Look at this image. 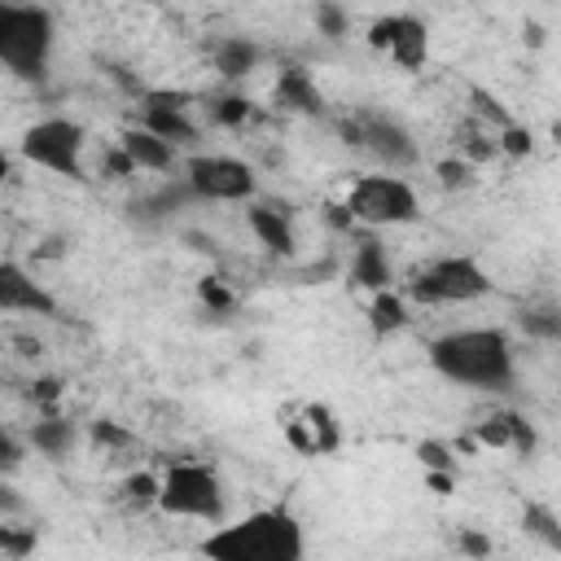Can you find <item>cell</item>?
Instances as JSON below:
<instances>
[{
    "label": "cell",
    "instance_id": "obj_6",
    "mask_svg": "<svg viewBox=\"0 0 561 561\" xmlns=\"http://www.w3.org/2000/svg\"><path fill=\"white\" fill-rule=\"evenodd\" d=\"M88 127L70 114H48V118H35L22 136H18V158L39 167V171H53L61 180H75L83 184L88 180Z\"/></svg>",
    "mask_w": 561,
    "mask_h": 561
},
{
    "label": "cell",
    "instance_id": "obj_5",
    "mask_svg": "<svg viewBox=\"0 0 561 561\" xmlns=\"http://www.w3.org/2000/svg\"><path fill=\"white\" fill-rule=\"evenodd\" d=\"M399 294L421 307H465V302H478L482 294H491V276L473 254L456 250V254H438V259H425L421 267H412V276L403 280Z\"/></svg>",
    "mask_w": 561,
    "mask_h": 561
},
{
    "label": "cell",
    "instance_id": "obj_17",
    "mask_svg": "<svg viewBox=\"0 0 561 561\" xmlns=\"http://www.w3.org/2000/svg\"><path fill=\"white\" fill-rule=\"evenodd\" d=\"M118 153L131 162V171H171L175 167V149L167 145V140H158V136H149L145 127H123L118 131Z\"/></svg>",
    "mask_w": 561,
    "mask_h": 561
},
{
    "label": "cell",
    "instance_id": "obj_22",
    "mask_svg": "<svg viewBox=\"0 0 561 561\" xmlns=\"http://www.w3.org/2000/svg\"><path fill=\"white\" fill-rule=\"evenodd\" d=\"M206 114L219 127H245L254 110H250V96H241V92H215V96H206Z\"/></svg>",
    "mask_w": 561,
    "mask_h": 561
},
{
    "label": "cell",
    "instance_id": "obj_1",
    "mask_svg": "<svg viewBox=\"0 0 561 561\" xmlns=\"http://www.w3.org/2000/svg\"><path fill=\"white\" fill-rule=\"evenodd\" d=\"M430 368L465 390L478 394H504L517 381V351L513 337L495 324H465V329H447L430 342Z\"/></svg>",
    "mask_w": 561,
    "mask_h": 561
},
{
    "label": "cell",
    "instance_id": "obj_36",
    "mask_svg": "<svg viewBox=\"0 0 561 561\" xmlns=\"http://www.w3.org/2000/svg\"><path fill=\"white\" fill-rule=\"evenodd\" d=\"M18 460H22V443L0 425V473H9Z\"/></svg>",
    "mask_w": 561,
    "mask_h": 561
},
{
    "label": "cell",
    "instance_id": "obj_2",
    "mask_svg": "<svg viewBox=\"0 0 561 561\" xmlns=\"http://www.w3.org/2000/svg\"><path fill=\"white\" fill-rule=\"evenodd\" d=\"M202 561H307V530L285 504L250 508L241 517L215 522L202 543Z\"/></svg>",
    "mask_w": 561,
    "mask_h": 561
},
{
    "label": "cell",
    "instance_id": "obj_10",
    "mask_svg": "<svg viewBox=\"0 0 561 561\" xmlns=\"http://www.w3.org/2000/svg\"><path fill=\"white\" fill-rule=\"evenodd\" d=\"M368 48L399 70H421L430 61V26L416 13H381L368 26Z\"/></svg>",
    "mask_w": 561,
    "mask_h": 561
},
{
    "label": "cell",
    "instance_id": "obj_16",
    "mask_svg": "<svg viewBox=\"0 0 561 561\" xmlns=\"http://www.w3.org/2000/svg\"><path fill=\"white\" fill-rule=\"evenodd\" d=\"M263 61V48L250 39V35H219L210 44V66L224 83H241L245 75H254Z\"/></svg>",
    "mask_w": 561,
    "mask_h": 561
},
{
    "label": "cell",
    "instance_id": "obj_26",
    "mask_svg": "<svg viewBox=\"0 0 561 561\" xmlns=\"http://www.w3.org/2000/svg\"><path fill=\"white\" fill-rule=\"evenodd\" d=\"M530 149H535V131H530V127L508 123V127L495 131V153H504V158H526Z\"/></svg>",
    "mask_w": 561,
    "mask_h": 561
},
{
    "label": "cell",
    "instance_id": "obj_28",
    "mask_svg": "<svg viewBox=\"0 0 561 561\" xmlns=\"http://www.w3.org/2000/svg\"><path fill=\"white\" fill-rule=\"evenodd\" d=\"M416 460H421V469H425V473H443V478H456V456H451L443 443H430V438H425V443L416 447Z\"/></svg>",
    "mask_w": 561,
    "mask_h": 561
},
{
    "label": "cell",
    "instance_id": "obj_35",
    "mask_svg": "<svg viewBox=\"0 0 561 561\" xmlns=\"http://www.w3.org/2000/svg\"><path fill=\"white\" fill-rule=\"evenodd\" d=\"M92 443L96 447H127L131 430H123L118 421H92Z\"/></svg>",
    "mask_w": 561,
    "mask_h": 561
},
{
    "label": "cell",
    "instance_id": "obj_21",
    "mask_svg": "<svg viewBox=\"0 0 561 561\" xmlns=\"http://www.w3.org/2000/svg\"><path fill=\"white\" fill-rule=\"evenodd\" d=\"M408 324V298L399 289H381V294H368V329L377 337H390Z\"/></svg>",
    "mask_w": 561,
    "mask_h": 561
},
{
    "label": "cell",
    "instance_id": "obj_7",
    "mask_svg": "<svg viewBox=\"0 0 561 561\" xmlns=\"http://www.w3.org/2000/svg\"><path fill=\"white\" fill-rule=\"evenodd\" d=\"M342 210H346L351 224H364V228L381 232V228L416 224V219H421V197H416V188H412L403 175H394V171H373V175H355V180H351Z\"/></svg>",
    "mask_w": 561,
    "mask_h": 561
},
{
    "label": "cell",
    "instance_id": "obj_9",
    "mask_svg": "<svg viewBox=\"0 0 561 561\" xmlns=\"http://www.w3.org/2000/svg\"><path fill=\"white\" fill-rule=\"evenodd\" d=\"M342 136H346V145L368 149L386 171H399V167H412V162H416V140H412V131H408L399 118H390V114L364 110V114H355V118H342Z\"/></svg>",
    "mask_w": 561,
    "mask_h": 561
},
{
    "label": "cell",
    "instance_id": "obj_13",
    "mask_svg": "<svg viewBox=\"0 0 561 561\" xmlns=\"http://www.w3.org/2000/svg\"><path fill=\"white\" fill-rule=\"evenodd\" d=\"M0 316H57V294L18 259H0Z\"/></svg>",
    "mask_w": 561,
    "mask_h": 561
},
{
    "label": "cell",
    "instance_id": "obj_37",
    "mask_svg": "<svg viewBox=\"0 0 561 561\" xmlns=\"http://www.w3.org/2000/svg\"><path fill=\"white\" fill-rule=\"evenodd\" d=\"M9 175H13V153H9V149H0V184H4Z\"/></svg>",
    "mask_w": 561,
    "mask_h": 561
},
{
    "label": "cell",
    "instance_id": "obj_34",
    "mask_svg": "<svg viewBox=\"0 0 561 561\" xmlns=\"http://www.w3.org/2000/svg\"><path fill=\"white\" fill-rule=\"evenodd\" d=\"M22 513H26V495L0 473V522H18Z\"/></svg>",
    "mask_w": 561,
    "mask_h": 561
},
{
    "label": "cell",
    "instance_id": "obj_3",
    "mask_svg": "<svg viewBox=\"0 0 561 561\" xmlns=\"http://www.w3.org/2000/svg\"><path fill=\"white\" fill-rule=\"evenodd\" d=\"M57 44V18L44 4H0V66L13 79L39 83Z\"/></svg>",
    "mask_w": 561,
    "mask_h": 561
},
{
    "label": "cell",
    "instance_id": "obj_19",
    "mask_svg": "<svg viewBox=\"0 0 561 561\" xmlns=\"http://www.w3.org/2000/svg\"><path fill=\"white\" fill-rule=\"evenodd\" d=\"M478 443L530 451V447H535V430H530L517 412H500V416H491V421H482V425H478Z\"/></svg>",
    "mask_w": 561,
    "mask_h": 561
},
{
    "label": "cell",
    "instance_id": "obj_15",
    "mask_svg": "<svg viewBox=\"0 0 561 561\" xmlns=\"http://www.w3.org/2000/svg\"><path fill=\"white\" fill-rule=\"evenodd\" d=\"M346 276H351V285H359V289H368V294L394 289V267H390L386 245H381L377 237H359V241H355Z\"/></svg>",
    "mask_w": 561,
    "mask_h": 561
},
{
    "label": "cell",
    "instance_id": "obj_31",
    "mask_svg": "<svg viewBox=\"0 0 561 561\" xmlns=\"http://www.w3.org/2000/svg\"><path fill=\"white\" fill-rule=\"evenodd\" d=\"M456 552H465L469 561H486V557L495 552V543H491V535H482V530H473V526H460V530H456Z\"/></svg>",
    "mask_w": 561,
    "mask_h": 561
},
{
    "label": "cell",
    "instance_id": "obj_24",
    "mask_svg": "<svg viewBox=\"0 0 561 561\" xmlns=\"http://www.w3.org/2000/svg\"><path fill=\"white\" fill-rule=\"evenodd\" d=\"M526 530L543 548H561V526H557V513L548 504H526Z\"/></svg>",
    "mask_w": 561,
    "mask_h": 561
},
{
    "label": "cell",
    "instance_id": "obj_4",
    "mask_svg": "<svg viewBox=\"0 0 561 561\" xmlns=\"http://www.w3.org/2000/svg\"><path fill=\"white\" fill-rule=\"evenodd\" d=\"M153 508H162L167 517L180 522H224L228 517V491L224 478L210 460H171L158 473V500Z\"/></svg>",
    "mask_w": 561,
    "mask_h": 561
},
{
    "label": "cell",
    "instance_id": "obj_18",
    "mask_svg": "<svg viewBox=\"0 0 561 561\" xmlns=\"http://www.w3.org/2000/svg\"><path fill=\"white\" fill-rule=\"evenodd\" d=\"M272 96H276V105L289 110V114H324V92H320L316 79H311L307 70H298V66H289V70L276 75Z\"/></svg>",
    "mask_w": 561,
    "mask_h": 561
},
{
    "label": "cell",
    "instance_id": "obj_33",
    "mask_svg": "<svg viewBox=\"0 0 561 561\" xmlns=\"http://www.w3.org/2000/svg\"><path fill=\"white\" fill-rule=\"evenodd\" d=\"M316 26H320V35H346V26H351V18H346V9H337V4H316Z\"/></svg>",
    "mask_w": 561,
    "mask_h": 561
},
{
    "label": "cell",
    "instance_id": "obj_20",
    "mask_svg": "<svg viewBox=\"0 0 561 561\" xmlns=\"http://www.w3.org/2000/svg\"><path fill=\"white\" fill-rule=\"evenodd\" d=\"M26 443H31L39 456L61 460V456H70V447H75V421H66V416H39V421L31 425V434H26Z\"/></svg>",
    "mask_w": 561,
    "mask_h": 561
},
{
    "label": "cell",
    "instance_id": "obj_11",
    "mask_svg": "<svg viewBox=\"0 0 561 561\" xmlns=\"http://www.w3.org/2000/svg\"><path fill=\"white\" fill-rule=\"evenodd\" d=\"M280 434L298 456H333L342 447V425L329 403L302 399L280 412Z\"/></svg>",
    "mask_w": 561,
    "mask_h": 561
},
{
    "label": "cell",
    "instance_id": "obj_29",
    "mask_svg": "<svg viewBox=\"0 0 561 561\" xmlns=\"http://www.w3.org/2000/svg\"><path fill=\"white\" fill-rule=\"evenodd\" d=\"M469 101H473V114H478L482 123H495V131L513 123V118H508V110L500 105V96H491L486 88H469Z\"/></svg>",
    "mask_w": 561,
    "mask_h": 561
},
{
    "label": "cell",
    "instance_id": "obj_25",
    "mask_svg": "<svg viewBox=\"0 0 561 561\" xmlns=\"http://www.w3.org/2000/svg\"><path fill=\"white\" fill-rule=\"evenodd\" d=\"M35 526H22V522H0V552L4 557H13V561H22V557H31L35 552Z\"/></svg>",
    "mask_w": 561,
    "mask_h": 561
},
{
    "label": "cell",
    "instance_id": "obj_27",
    "mask_svg": "<svg viewBox=\"0 0 561 561\" xmlns=\"http://www.w3.org/2000/svg\"><path fill=\"white\" fill-rule=\"evenodd\" d=\"M197 298L210 307V316H224V311H232V307H237L232 289H228L219 276H202V280H197Z\"/></svg>",
    "mask_w": 561,
    "mask_h": 561
},
{
    "label": "cell",
    "instance_id": "obj_14",
    "mask_svg": "<svg viewBox=\"0 0 561 561\" xmlns=\"http://www.w3.org/2000/svg\"><path fill=\"white\" fill-rule=\"evenodd\" d=\"M245 224L250 232L259 237V245L267 254H294L298 250V228H294V210L285 202H267V197H254L245 202Z\"/></svg>",
    "mask_w": 561,
    "mask_h": 561
},
{
    "label": "cell",
    "instance_id": "obj_23",
    "mask_svg": "<svg viewBox=\"0 0 561 561\" xmlns=\"http://www.w3.org/2000/svg\"><path fill=\"white\" fill-rule=\"evenodd\" d=\"M522 329H526L530 337L557 342V337H561V316H557L552 302H539V307H526V311H522Z\"/></svg>",
    "mask_w": 561,
    "mask_h": 561
},
{
    "label": "cell",
    "instance_id": "obj_32",
    "mask_svg": "<svg viewBox=\"0 0 561 561\" xmlns=\"http://www.w3.org/2000/svg\"><path fill=\"white\" fill-rule=\"evenodd\" d=\"M123 500L127 504H153L158 500V473H131V478H123Z\"/></svg>",
    "mask_w": 561,
    "mask_h": 561
},
{
    "label": "cell",
    "instance_id": "obj_12",
    "mask_svg": "<svg viewBox=\"0 0 561 561\" xmlns=\"http://www.w3.org/2000/svg\"><path fill=\"white\" fill-rule=\"evenodd\" d=\"M193 92H175V88H145L140 92V118L136 127H145L149 136L167 140L171 149L193 145L197 140V123L188 118Z\"/></svg>",
    "mask_w": 561,
    "mask_h": 561
},
{
    "label": "cell",
    "instance_id": "obj_8",
    "mask_svg": "<svg viewBox=\"0 0 561 561\" xmlns=\"http://www.w3.org/2000/svg\"><path fill=\"white\" fill-rule=\"evenodd\" d=\"M180 171H184L180 184L197 202H254L259 197V175L237 153H188Z\"/></svg>",
    "mask_w": 561,
    "mask_h": 561
},
{
    "label": "cell",
    "instance_id": "obj_30",
    "mask_svg": "<svg viewBox=\"0 0 561 561\" xmlns=\"http://www.w3.org/2000/svg\"><path fill=\"white\" fill-rule=\"evenodd\" d=\"M434 171H438V184H443V188H469L478 167H473V162H465V158H443Z\"/></svg>",
    "mask_w": 561,
    "mask_h": 561
}]
</instances>
